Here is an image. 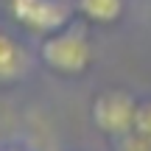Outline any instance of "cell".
I'll list each match as a JSON object with an SVG mask.
<instances>
[{
	"instance_id": "3",
	"label": "cell",
	"mask_w": 151,
	"mask_h": 151,
	"mask_svg": "<svg viewBox=\"0 0 151 151\" xmlns=\"http://www.w3.org/2000/svg\"><path fill=\"white\" fill-rule=\"evenodd\" d=\"M73 6L67 0H9V14L34 34H50L70 25Z\"/></svg>"
},
{
	"instance_id": "4",
	"label": "cell",
	"mask_w": 151,
	"mask_h": 151,
	"mask_svg": "<svg viewBox=\"0 0 151 151\" xmlns=\"http://www.w3.org/2000/svg\"><path fill=\"white\" fill-rule=\"evenodd\" d=\"M28 70V53L9 31L0 28V84L22 78Z\"/></svg>"
},
{
	"instance_id": "6",
	"label": "cell",
	"mask_w": 151,
	"mask_h": 151,
	"mask_svg": "<svg viewBox=\"0 0 151 151\" xmlns=\"http://www.w3.org/2000/svg\"><path fill=\"white\" fill-rule=\"evenodd\" d=\"M134 132L151 143V98L140 101V106H137V123H134Z\"/></svg>"
},
{
	"instance_id": "8",
	"label": "cell",
	"mask_w": 151,
	"mask_h": 151,
	"mask_svg": "<svg viewBox=\"0 0 151 151\" xmlns=\"http://www.w3.org/2000/svg\"><path fill=\"white\" fill-rule=\"evenodd\" d=\"M143 151H151V146H148V148H143Z\"/></svg>"
},
{
	"instance_id": "5",
	"label": "cell",
	"mask_w": 151,
	"mask_h": 151,
	"mask_svg": "<svg viewBox=\"0 0 151 151\" xmlns=\"http://www.w3.org/2000/svg\"><path fill=\"white\" fill-rule=\"evenodd\" d=\"M73 9L92 25H115L126 11V0H76Z\"/></svg>"
},
{
	"instance_id": "2",
	"label": "cell",
	"mask_w": 151,
	"mask_h": 151,
	"mask_svg": "<svg viewBox=\"0 0 151 151\" xmlns=\"http://www.w3.org/2000/svg\"><path fill=\"white\" fill-rule=\"evenodd\" d=\"M137 106H140V101L129 90L106 87V90L95 92V98L90 104L92 126L106 137H129V134H134Z\"/></svg>"
},
{
	"instance_id": "7",
	"label": "cell",
	"mask_w": 151,
	"mask_h": 151,
	"mask_svg": "<svg viewBox=\"0 0 151 151\" xmlns=\"http://www.w3.org/2000/svg\"><path fill=\"white\" fill-rule=\"evenodd\" d=\"M0 151H28V148L17 146V143H0Z\"/></svg>"
},
{
	"instance_id": "1",
	"label": "cell",
	"mask_w": 151,
	"mask_h": 151,
	"mask_svg": "<svg viewBox=\"0 0 151 151\" xmlns=\"http://www.w3.org/2000/svg\"><path fill=\"white\" fill-rule=\"evenodd\" d=\"M39 59L53 76L62 78H78L90 70L95 50L81 28L65 25L59 31H50L39 42Z\"/></svg>"
}]
</instances>
